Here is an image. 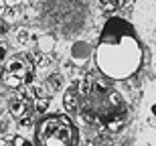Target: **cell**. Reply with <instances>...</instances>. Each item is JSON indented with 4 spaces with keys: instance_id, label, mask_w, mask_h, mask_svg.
Listing matches in <instances>:
<instances>
[{
    "instance_id": "cell-8",
    "label": "cell",
    "mask_w": 156,
    "mask_h": 146,
    "mask_svg": "<svg viewBox=\"0 0 156 146\" xmlns=\"http://www.w3.org/2000/svg\"><path fill=\"white\" fill-rule=\"evenodd\" d=\"M0 146H33V144L23 136H14V138H0Z\"/></svg>"
},
{
    "instance_id": "cell-14",
    "label": "cell",
    "mask_w": 156,
    "mask_h": 146,
    "mask_svg": "<svg viewBox=\"0 0 156 146\" xmlns=\"http://www.w3.org/2000/svg\"><path fill=\"white\" fill-rule=\"evenodd\" d=\"M118 2H120V6H122V4H124V0H118Z\"/></svg>"
},
{
    "instance_id": "cell-3",
    "label": "cell",
    "mask_w": 156,
    "mask_h": 146,
    "mask_svg": "<svg viewBox=\"0 0 156 146\" xmlns=\"http://www.w3.org/2000/svg\"><path fill=\"white\" fill-rule=\"evenodd\" d=\"M75 144V126L67 116L43 118L37 126V146H73Z\"/></svg>"
},
{
    "instance_id": "cell-5",
    "label": "cell",
    "mask_w": 156,
    "mask_h": 146,
    "mask_svg": "<svg viewBox=\"0 0 156 146\" xmlns=\"http://www.w3.org/2000/svg\"><path fill=\"white\" fill-rule=\"evenodd\" d=\"M30 108H33V99L27 91H16V94H12L10 99H8V110L14 118H27L29 116Z\"/></svg>"
},
{
    "instance_id": "cell-9",
    "label": "cell",
    "mask_w": 156,
    "mask_h": 146,
    "mask_svg": "<svg viewBox=\"0 0 156 146\" xmlns=\"http://www.w3.org/2000/svg\"><path fill=\"white\" fill-rule=\"evenodd\" d=\"M99 6H101V10L105 12H114L120 6V2L118 0H99Z\"/></svg>"
},
{
    "instance_id": "cell-13",
    "label": "cell",
    "mask_w": 156,
    "mask_h": 146,
    "mask_svg": "<svg viewBox=\"0 0 156 146\" xmlns=\"http://www.w3.org/2000/svg\"><path fill=\"white\" fill-rule=\"evenodd\" d=\"M152 112H154V114H156V105H152Z\"/></svg>"
},
{
    "instance_id": "cell-6",
    "label": "cell",
    "mask_w": 156,
    "mask_h": 146,
    "mask_svg": "<svg viewBox=\"0 0 156 146\" xmlns=\"http://www.w3.org/2000/svg\"><path fill=\"white\" fill-rule=\"evenodd\" d=\"M81 101H83V83L73 81L63 95V104H65V108H67L69 114H79Z\"/></svg>"
},
{
    "instance_id": "cell-2",
    "label": "cell",
    "mask_w": 156,
    "mask_h": 146,
    "mask_svg": "<svg viewBox=\"0 0 156 146\" xmlns=\"http://www.w3.org/2000/svg\"><path fill=\"white\" fill-rule=\"evenodd\" d=\"M83 101L79 114L89 124L101 126L108 132H118L126 122L124 99L110 83L87 77L83 79Z\"/></svg>"
},
{
    "instance_id": "cell-7",
    "label": "cell",
    "mask_w": 156,
    "mask_h": 146,
    "mask_svg": "<svg viewBox=\"0 0 156 146\" xmlns=\"http://www.w3.org/2000/svg\"><path fill=\"white\" fill-rule=\"evenodd\" d=\"M61 87H63V77L59 75V73H55V75H49V77H47V89H49L51 94L59 91Z\"/></svg>"
},
{
    "instance_id": "cell-1",
    "label": "cell",
    "mask_w": 156,
    "mask_h": 146,
    "mask_svg": "<svg viewBox=\"0 0 156 146\" xmlns=\"http://www.w3.org/2000/svg\"><path fill=\"white\" fill-rule=\"evenodd\" d=\"M95 63L104 75L112 79H126L134 75L142 63V49L134 29L122 18H110L101 30Z\"/></svg>"
},
{
    "instance_id": "cell-4",
    "label": "cell",
    "mask_w": 156,
    "mask_h": 146,
    "mask_svg": "<svg viewBox=\"0 0 156 146\" xmlns=\"http://www.w3.org/2000/svg\"><path fill=\"white\" fill-rule=\"evenodd\" d=\"M30 73H33V65L27 57H12L6 63L2 71V81L8 87H23L24 83H29Z\"/></svg>"
},
{
    "instance_id": "cell-10",
    "label": "cell",
    "mask_w": 156,
    "mask_h": 146,
    "mask_svg": "<svg viewBox=\"0 0 156 146\" xmlns=\"http://www.w3.org/2000/svg\"><path fill=\"white\" fill-rule=\"evenodd\" d=\"M27 35H29L27 30H18V33H16V43H18V45H24V43H27V39H29Z\"/></svg>"
},
{
    "instance_id": "cell-12",
    "label": "cell",
    "mask_w": 156,
    "mask_h": 146,
    "mask_svg": "<svg viewBox=\"0 0 156 146\" xmlns=\"http://www.w3.org/2000/svg\"><path fill=\"white\" fill-rule=\"evenodd\" d=\"M4 57H6V47L0 43V61H4Z\"/></svg>"
},
{
    "instance_id": "cell-11",
    "label": "cell",
    "mask_w": 156,
    "mask_h": 146,
    "mask_svg": "<svg viewBox=\"0 0 156 146\" xmlns=\"http://www.w3.org/2000/svg\"><path fill=\"white\" fill-rule=\"evenodd\" d=\"M20 0H0V6H4V8H12V6H16Z\"/></svg>"
}]
</instances>
